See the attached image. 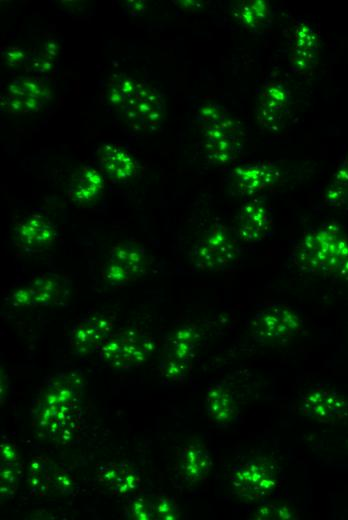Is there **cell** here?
<instances>
[{"label":"cell","instance_id":"277c9868","mask_svg":"<svg viewBox=\"0 0 348 520\" xmlns=\"http://www.w3.org/2000/svg\"><path fill=\"white\" fill-rule=\"evenodd\" d=\"M154 338L141 329L128 328L113 333L102 345L99 358L116 370H131L141 366L153 353Z\"/></svg>","mask_w":348,"mask_h":520},{"label":"cell","instance_id":"5b68a950","mask_svg":"<svg viewBox=\"0 0 348 520\" xmlns=\"http://www.w3.org/2000/svg\"><path fill=\"white\" fill-rule=\"evenodd\" d=\"M255 341L262 344H282L302 330V320L288 305L270 304L256 312L249 324Z\"/></svg>","mask_w":348,"mask_h":520},{"label":"cell","instance_id":"8fae6325","mask_svg":"<svg viewBox=\"0 0 348 520\" xmlns=\"http://www.w3.org/2000/svg\"><path fill=\"white\" fill-rule=\"evenodd\" d=\"M301 412L323 423H336L348 418V399L331 388L317 387L301 398Z\"/></svg>","mask_w":348,"mask_h":520},{"label":"cell","instance_id":"d4e9b609","mask_svg":"<svg viewBox=\"0 0 348 520\" xmlns=\"http://www.w3.org/2000/svg\"><path fill=\"white\" fill-rule=\"evenodd\" d=\"M235 15L239 23L247 29L265 27L270 21V8L267 1H243L237 6Z\"/></svg>","mask_w":348,"mask_h":520},{"label":"cell","instance_id":"1f68e13d","mask_svg":"<svg viewBox=\"0 0 348 520\" xmlns=\"http://www.w3.org/2000/svg\"><path fill=\"white\" fill-rule=\"evenodd\" d=\"M120 470V463H116L113 461L101 464L97 469V479L98 481L109 490L113 487L116 479L118 477Z\"/></svg>","mask_w":348,"mask_h":520},{"label":"cell","instance_id":"8992f818","mask_svg":"<svg viewBox=\"0 0 348 520\" xmlns=\"http://www.w3.org/2000/svg\"><path fill=\"white\" fill-rule=\"evenodd\" d=\"M136 130L154 131L165 115V101L156 88L136 80L118 109Z\"/></svg>","mask_w":348,"mask_h":520},{"label":"cell","instance_id":"9a60e30c","mask_svg":"<svg viewBox=\"0 0 348 520\" xmlns=\"http://www.w3.org/2000/svg\"><path fill=\"white\" fill-rule=\"evenodd\" d=\"M57 228L47 218L32 214L14 227V242L27 252H39L50 247L57 239Z\"/></svg>","mask_w":348,"mask_h":520},{"label":"cell","instance_id":"7c38bea8","mask_svg":"<svg viewBox=\"0 0 348 520\" xmlns=\"http://www.w3.org/2000/svg\"><path fill=\"white\" fill-rule=\"evenodd\" d=\"M50 96L49 89L40 79L20 77L10 83L2 103L9 113H32L39 111Z\"/></svg>","mask_w":348,"mask_h":520},{"label":"cell","instance_id":"f1b7e54d","mask_svg":"<svg viewBox=\"0 0 348 520\" xmlns=\"http://www.w3.org/2000/svg\"><path fill=\"white\" fill-rule=\"evenodd\" d=\"M127 514L134 520L155 519V503L144 496H137L131 500Z\"/></svg>","mask_w":348,"mask_h":520},{"label":"cell","instance_id":"603a6c76","mask_svg":"<svg viewBox=\"0 0 348 520\" xmlns=\"http://www.w3.org/2000/svg\"><path fill=\"white\" fill-rule=\"evenodd\" d=\"M205 405L209 417L220 424L233 421L238 413L231 391L222 384H214L207 388Z\"/></svg>","mask_w":348,"mask_h":520},{"label":"cell","instance_id":"5bb4252c","mask_svg":"<svg viewBox=\"0 0 348 520\" xmlns=\"http://www.w3.org/2000/svg\"><path fill=\"white\" fill-rule=\"evenodd\" d=\"M273 231V217L263 201L254 199L241 207L236 225L239 239L256 243L271 237Z\"/></svg>","mask_w":348,"mask_h":520},{"label":"cell","instance_id":"3957f363","mask_svg":"<svg viewBox=\"0 0 348 520\" xmlns=\"http://www.w3.org/2000/svg\"><path fill=\"white\" fill-rule=\"evenodd\" d=\"M194 118L205 139L207 159L214 164L233 161L243 147V130L237 118L216 103H205L195 108Z\"/></svg>","mask_w":348,"mask_h":520},{"label":"cell","instance_id":"ba28073f","mask_svg":"<svg viewBox=\"0 0 348 520\" xmlns=\"http://www.w3.org/2000/svg\"><path fill=\"white\" fill-rule=\"evenodd\" d=\"M230 482L239 498L259 500L272 494L277 484L276 468L269 460H249L232 469Z\"/></svg>","mask_w":348,"mask_h":520},{"label":"cell","instance_id":"e0dca14e","mask_svg":"<svg viewBox=\"0 0 348 520\" xmlns=\"http://www.w3.org/2000/svg\"><path fill=\"white\" fill-rule=\"evenodd\" d=\"M66 282L55 274L41 275L35 278L28 287L15 292L13 300L16 305H49L59 303L66 294Z\"/></svg>","mask_w":348,"mask_h":520},{"label":"cell","instance_id":"52a82bcc","mask_svg":"<svg viewBox=\"0 0 348 520\" xmlns=\"http://www.w3.org/2000/svg\"><path fill=\"white\" fill-rule=\"evenodd\" d=\"M240 250L235 236L222 223L216 222L194 247L193 262L203 271H222L238 262Z\"/></svg>","mask_w":348,"mask_h":520},{"label":"cell","instance_id":"e575fe53","mask_svg":"<svg viewBox=\"0 0 348 520\" xmlns=\"http://www.w3.org/2000/svg\"><path fill=\"white\" fill-rule=\"evenodd\" d=\"M3 55L10 66H17L26 63L29 58L25 50L18 47L6 48Z\"/></svg>","mask_w":348,"mask_h":520},{"label":"cell","instance_id":"4fadbf2b","mask_svg":"<svg viewBox=\"0 0 348 520\" xmlns=\"http://www.w3.org/2000/svg\"><path fill=\"white\" fill-rule=\"evenodd\" d=\"M291 102L290 90L281 82L266 83L258 93L256 117L261 126L277 130Z\"/></svg>","mask_w":348,"mask_h":520},{"label":"cell","instance_id":"484cf974","mask_svg":"<svg viewBox=\"0 0 348 520\" xmlns=\"http://www.w3.org/2000/svg\"><path fill=\"white\" fill-rule=\"evenodd\" d=\"M324 202L331 207H341L348 202V155L337 167L324 194Z\"/></svg>","mask_w":348,"mask_h":520},{"label":"cell","instance_id":"cb8c5ba5","mask_svg":"<svg viewBox=\"0 0 348 520\" xmlns=\"http://www.w3.org/2000/svg\"><path fill=\"white\" fill-rule=\"evenodd\" d=\"M54 473L55 468L49 458L40 455L32 457L27 477L31 491L39 496L46 495L53 486Z\"/></svg>","mask_w":348,"mask_h":520},{"label":"cell","instance_id":"2e32d148","mask_svg":"<svg viewBox=\"0 0 348 520\" xmlns=\"http://www.w3.org/2000/svg\"><path fill=\"white\" fill-rule=\"evenodd\" d=\"M294 47L289 60V70L306 73L312 70L319 58L320 38L306 20H298L294 30Z\"/></svg>","mask_w":348,"mask_h":520},{"label":"cell","instance_id":"ffe728a7","mask_svg":"<svg viewBox=\"0 0 348 520\" xmlns=\"http://www.w3.org/2000/svg\"><path fill=\"white\" fill-rule=\"evenodd\" d=\"M212 460L209 451L201 444H189L182 449L178 460L179 474L189 483H200L207 479Z\"/></svg>","mask_w":348,"mask_h":520},{"label":"cell","instance_id":"30bf717a","mask_svg":"<svg viewBox=\"0 0 348 520\" xmlns=\"http://www.w3.org/2000/svg\"><path fill=\"white\" fill-rule=\"evenodd\" d=\"M195 339V330L184 326L168 340L160 365L161 373L167 380L183 381L190 368Z\"/></svg>","mask_w":348,"mask_h":520},{"label":"cell","instance_id":"836d02e7","mask_svg":"<svg viewBox=\"0 0 348 520\" xmlns=\"http://www.w3.org/2000/svg\"><path fill=\"white\" fill-rule=\"evenodd\" d=\"M0 460L5 463H19L20 455L17 447L10 438L2 436L0 444Z\"/></svg>","mask_w":348,"mask_h":520},{"label":"cell","instance_id":"6da1fadb","mask_svg":"<svg viewBox=\"0 0 348 520\" xmlns=\"http://www.w3.org/2000/svg\"><path fill=\"white\" fill-rule=\"evenodd\" d=\"M300 270L320 276H348V236L336 223L305 234L291 252Z\"/></svg>","mask_w":348,"mask_h":520},{"label":"cell","instance_id":"7a4b0ae2","mask_svg":"<svg viewBox=\"0 0 348 520\" xmlns=\"http://www.w3.org/2000/svg\"><path fill=\"white\" fill-rule=\"evenodd\" d=\"M79 381L75 375L54 379L35 410V420L41 429L61 442L73 439L80 427L82 413Z\"/></svg>","mask_w":348,"mask_h":520},{"label":"cell","instance_id":"4316f807","mask_svg":"<svg viewBox=\"0 0 348 520\" xmlns=\"http://www.w3.org/2000/svg\"><path fill=\"white\" fill-rule=\"evenodd\" d=\"M119 463V474L110 492L118 496H130L140 488L142 481L140 470L129 461Z\"/></svg>","mask_w":348,"mask_h":520},{"label":"cell","instance_id":"ac0fdd59","mask_svg":"<svg viewBox=\"0 0 348 520\" xmlns=\"http://www.w3.org/2000/svg\"><path fill=\"white\" fill-rule=\"evenodd\" d=\"M232 172L235 187L242 196H251L271 188L280 176L278 168L270 162L242 165Z\"/></svg>","mask_w":348,"mask_h":520},{"label":"cell","instance_id":"83f0119b","mask_svg":"<svg viewBox=\"0 0 348 520\" xmlns=\"http://www.w3.org/2000/svg\"><path fill=\"white\" fill-rule=\"evenodd\" d=\"M23 465L19 463H5L0 465V496L9 499L15 494Z\"/></svg>","mask_w":348,"mask_h":520},{"label":"cell","instance_id":"d6a6232c","mask_svg":"<svg viewBox=\"0 0 348 520\" xmlns=\"http://www.w3.org/2000/svg\"><path fill=\"white\" fill-rule=\"evenodd\" d=\"M53 486L66 494H73L76 490L75 480L65 470L55 471L53 475Z\"/></svg>","mask_w":348,"mask_h":520},{"label":"cell","instance_id":"9c48e42d","mask_svg":"<svg viewBox=\"0 0 348 520\" xmlns=\"http://www.w3.org/2000/svg\"><path fill=\"white\" fill-rule=\"evenodd\" d=\"M114 317L105 312L82 316L72 326L68 346L75 354H89L99 350L113 334Z\"/></svg>","mask_w":348,"mask_h":520},{"label":"cell","instance_id":"44dd1931","mask_svg":"<svg viewBox=\"0 0 348 520\" xmlns=\"http://www.w3.org/2000/svg\"><path fill=\"white\" fill-rule=\"evenodd\" d=\"M108 261L120 268L131 281L145 273L147 267L144 248L132 240L114 245L109 252Z\"/></svg>","mask_w":348,"mask_h":520},{"label":"cell","instance_id":"4dcf8cb0","mask_svg":"<svg viewBox=\"0 0 348 520\" xmlns=\"http://www.w3.org/2000/svg\"><path fill=\"white\" fill-rule=\"evenodd\" d=\"M155 503V519L177 520L180 517L179 507L174 497L160 495Z\"/></svg>","mask_w":348,"mask_h":520},{"label":"cell","instance_id":"d6986e66","mask_svg":"<svg viewBox=\"0 0 348 520\" xmlns=\"http://www.w3.org/2000/svg\"><path fill=\"white\" fill-rule=\"evenodd\" d=\"M97 162L102 174L116 182L133 178L138 170V163L124 148L106 144L98 151Z\"/></svg>","mask_w":348,"mask_h":520},{"label":"cell","instance_id":"7402d4cb","mask_svg":"<svg viewBox=\"0 0 348 520\" xmlns=\"http://www.w3.org/2000/svg\"><path fill=\"white\" fill-rule=\"evenodd\" d=\"M104 184L102 172L87 165L74 173L69 184L68 196L74 203L87 204L101 193Z\"/></svg>","mask_w":348,"mask_h":520},{"label":"cell","instance_id":"f546056e","mask_svg":"<svg viewBox=\"0 0 348 520\" xmlns=\"http://www.w3.org/2000/svg\"><path fill=\"white\" fill-rule=\"evenodd\" d=\"M295 512L285 505L279 503H267L256 509L253 517L255 519H279L288 520L294 518Z\"/></svg>","mask_w":348,"mask_h":520}]
</instances>
